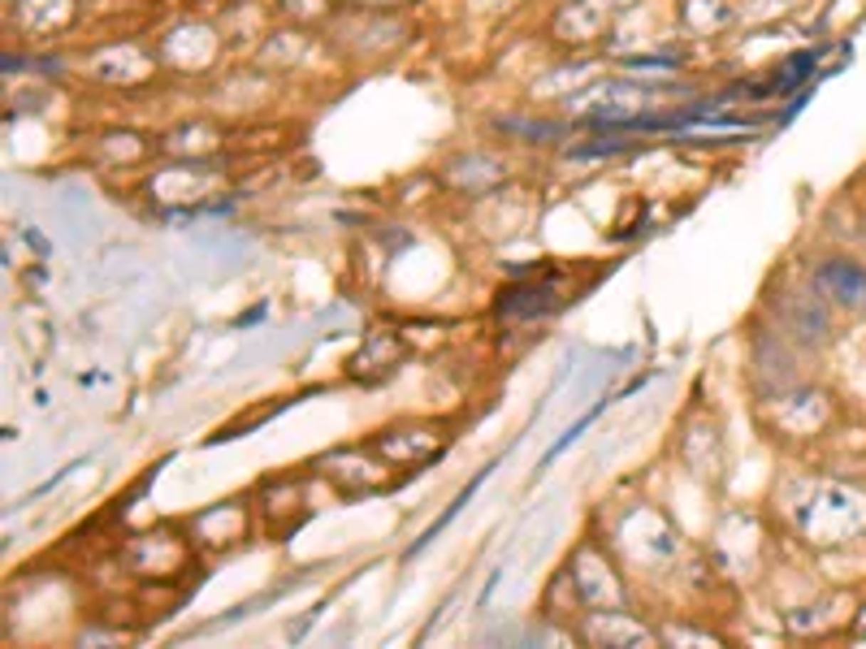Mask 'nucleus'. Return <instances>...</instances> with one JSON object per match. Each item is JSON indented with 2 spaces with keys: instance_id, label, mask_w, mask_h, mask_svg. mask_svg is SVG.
Wrapping results in <instances>:
<instances>
[{
  "instance_id": "nucleus-1",
  "label": "nucleus",
  "mask_w": 866,
  "mask_h": 649,
  "mask_svg": "<svg viewBox=\"0 0 866 649\" xmlns=\"http://www.w3.org/2000/svg\"><path fill=\"white\" fill-rule=\"evenodd\" d=\"M819 278H823V286H836L840 303H862L866 299V273L853 268V264H845V260H832Z\"/></svg>"
}]
</instances>
